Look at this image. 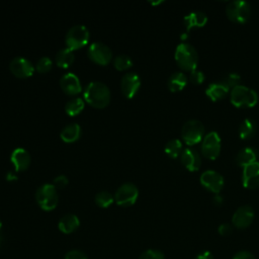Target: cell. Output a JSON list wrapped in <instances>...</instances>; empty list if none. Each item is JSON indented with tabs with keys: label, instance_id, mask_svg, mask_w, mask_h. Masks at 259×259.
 Listing matches in <instances>:
<instances>
[{
	"label": "cell",
	"instance_id": "cell-1",
	"mask_svg": "<svg viewBox=\"0 0 259 259\" xmlns=\"http://www.w3.org/2000/svg\"><path fill=\"white\" fill-rule=\"evenodd\" d=\"M83 95L85 101L95 108H103L107 106L110 101V91L108 87L99 81L90 82L86 86Z\"/></svg>",
	"mask_w": 259,
	"mask_h": 259
},
{
	"label": "cell",
	"instance_id": "cell-2",
	"mask_svg": "<svg viewBox=\"0 0 259 259\" xmlns=\"http://www.w3.org/2000/svg\"><path fill=\"white\" fill-rule=\"evenodd\" d=\"M175 61L178 66L185 71H192L196 69L198 63V54L195 48L186 41L180 42L175 50Z\"/></svg>",
	"mask_w": 259,
	"mask_h": 259
},
{
	"label": "cell",
	"instance_id": "cell-3",
	"mask_svg": "<svg viewBox=\"0 0 259 259\" xmlns=\"http://www.w3.org/2000/svg\"><path fill=\"white\" fill-rule=\"evenodd\" d=\"M258 93L245 85H238L231 90L230 100L231 103L239 108L253 107L258 102Z\"/></svg>",
	"mask_w": 259,
	"mask_h": 259
},
{
	"label": "cell",
	"instance_id": "cell-4",
	"mask_svg": "<svg viewBox=\"0 0 259 259\" xmlns=\"http://www.w3.org/2000/svg\"><path fill=\"white\" fill-rule=\"evenodd\" d=\"M35 199L41 209L46 211L55 209L59 202L57 188L54 186V184H42L35 192Z\"/></svg>",
	"mask_w": 259,
	"mask_h": 259
},
{
	"label": "cell",
	"instance_id": "cell-5",
	"mask_svg": "<svg viewBox=\"0 0 259 259\" xmlns=\"http://www.w3.org/2000/svg\"><path fill=\"white\" fill-rule=\"evenodd\" d=\"M204 134V125L198 119L187 120L181 130V137L183 142L187 146H193L198 144Z\"/></svg>",
	"mask_w": 259,
	"mask_h": 259
},
{
	"label": "cell",
	"instance_id": "cell-6",
	"mask_svg": "<svg viewBox=\"0 0 259 259\" xmlns=\"http://www.w3.org/2000/svg\"><path fill=\"white\" fill-rule=\"evenodd\" d=\"M226 13L233 22L245 23L250 17L251 7L247 1L233 0L227 4Z\"/></svg>",
	"mask_w": 259,
	"mask_h": 259
},
{
	"label": "cell",
	"instance_id": "cell-7",
	"mask_svg": "<svg viewBox=\"0 0 259 259\" xmlns=\"http://www.w3.org/2000/svg\"><path fill=\"white\" fill-rule=\"evenodd\" d=\"M65 40L67 48L71 51L79 50L88 42L89 31L84 25H74L68 30Z\"/></svg>",
	"mask_w": 259,
	"mask_h": 259
},
{
	"label": "cell",
	"instance_id": "cell-8",
	"mask_svg": "<svg viewBox=\"0 0 259 259\" xmlns=\"http://www.w3.org/2000/svg\"><path fill=\"white\" fill-rule=\"evenodd\" d=\"M139 196V190L134 183L126 182L121 184L114 194L115 202L120 206H131L133 205Z\"/></svg>",
	"mask_w": 259,
	"mask_h": 259
},
{
	"label": "cell",
	"instance_id": "cell-9",
	"mask_svg": "<svg viewBox=\"0 0 259 259\" xmlns=\"http://www.w3.org/2000/svg\"><path fill=\"white\" fill-rule=\"evenodd\" d=\"M221 138L217 132L211 131L207 133L203 137L201 144L202 155L210 160L217 159L221 153Z\"/></svg>",
	"mask_w": 259,
	"mask_h": 259
},
{
	"label": "cell",
	"instance_id": "cell-10",
	"mask_svg": "<svg viewBox=\"0 0 259 259\" xmlns=\"http://www.w3.org/2000/svg\"><path fill=\"white\" fill-rule=\"evenodd\" d=\"M87 54L91 61L101 66H106L112 57V53L109 47L102 42H93L89 47Z\"/></svg>",
	"mask_w": 259,
	"mask_h": 259
},
{
	"label": "cell",
	"instance_id": "cell-11",
	"mask_svg": "<svg viewBox=\"0 0 259 259\" xmlns=\"http://www.w3.org/2000/svg\"><path fill=\"white\" fill-rule=\"evenodd\" d=\"M199 181L204 188L208 189L209 191L215 194L220 193V191L223 189V186H224L223 176L219 172L210 169L205 170L204 172L201 173Z\"/></svg>",
	"mask_w": 259,
	"mask_h": 259
},
{
	"label": "cell",
	"instance_id": "cell-12",
	"mask_svg": "<svg viewBox=\"0 0 259 259\" xmlns=\"http://www.w3.org/2000/svg\"><path fill=\"white\" fill-rule=\"evenodd\" d=\"M9 69L11 73L18 78H28L34 72L33 65L22 57L14 58L9 64Z\"/></svg>",
	"mask_w": 259,
	"mask_h": 259
},
{
	"label": "cell",
	"instance_id": "cell-13",
	"mask_svg": "<svg viewBox=\"0 0 259 259\" xmlns=\"http://www.w3.org/2000/svg\"><path fill=\"white\" fill-rule=\"evenodd\" d=\"M242 184L245 188L255 189L259 187V162L256 161L243 168Z\"/></svg>",
	"mask_w": 259,
	"mask_h": 259
},
{
	"label": "cell",
	"instance_id": "cell-14",
	"mask_svg": "<svg viewBox=\"0 0 259 259\" xmlns=\"http://www.w3.org/2000/svg\"><path fill=\"white\" fill-rule=\"evenodd\" d=\"M254 219V210L250 205H242L237 208L232 217L233 225L238 229H245L251 225Z\"/></svg>",
	"mask_w": 259,
	"mask_h": 259
},
{
	"label": "cell",
	"instance_id": "cell-15",
	"mask_svg": "<svg viewBox=\"0 0 259 259\" xmlns=\"http://www.w3.org/2000/svg\"><path fill=\"white\" fill-rule=\"evenodd\" d=\"M140 85V77L135 73H127L121 78L120 89L123 96L126 98H133L137 94Z\"/></svg>",
	"mask_w": 259,
	"mask_h": 259
},
{
	"label": "cell",
	"instance_id": "cell-16",
	"mask_svg": "<svg viewBox=\"0 0 259 259\" xmlns=\"http://www.w3.org/2000/svg\"><path fill=\"white\" fill-rule=\"evenodd\" d=\"M180 158L184 167L189 171H197L201 166L200 155L193 148L183 149Z\"/></svg>",
	"mask_w": 259,
	"mask_h": 259
},
{
	"label": "cell",
	"instance_id": "cell-17",
	"mask_svg": "<svg viewBox=\"0 0 259 259\" xmlns=\"http://www.w3.org/2000/svg\"><path fill=\"white\" fill-rule=\"evenodd\" d=\"M60 86L62 90L68 95L78 94L82 90L79 78L73 73L64 74L60 79Z\"/></svg>",
	"mask_w": 259,
	"mask_h": 259
},
{
	"label": "cell",
	"instance_id": "cell-18",
	"mask_svg": "<svg viewBox=\"0 0 259 259\" xmlns=\"http://www.w3.org/2000/svg\"><path fill=\"white\" fill-rule=\"evenodd\" d=\"M10 160L14 165L16 171H24L28 168L30 164L29 153L22 148L15 149L11 154Z\"/></svg>",
	"mask_w": 259,
	"mask_h": 259
},
{
	"label": "cell",
	"instance_id": "cell-19",
	"mask_svg": "<svg viewBox=\"0 0 259 259\" xmlns=\"http://www.w3.org/2000/svg\"><path fill=\"white\" fill-rule=\"evenodd\" d=\"M183 22L186 30L189 31L192 28H198L205 25L207 22V15L203 11H192L184 16Z\"/></svg>",
	"mask_w": 259,
	"mask_h": 259
},
{
	"label": "cell",
	"instance_id": "cell-20",
	"mask_svg": "<svg viewBox=\"0 0 259 259\" xmlns=\"http://www.w3.org/2000/svg\"><path fill=\"white\" fill-rule=\"evenodd\" d=\"M79 225H80V221L78 217L75 214L69 213L61 218V220L58 223V228L64 234H71L78 229Z\"/></svg>",
	"mask_w": 259,
	"mask_h": 259
},
{
	"label": "cell",
	"instance_id": "cell-21",
	"mask_svg": "<svg viewBox=\"0 0 259 259\" xmlns=\"http://www.w3.org/2000/svg\"><path fill=\"white\" fill-rule=\"evenodd\" d=\"M228 92H229V88L223 82L210 83L205 89L206 96L212 101L221 100L228 94Z\"/></svg>",
	"mask_w": 259,
	"mask_h": 259
},
{
	"label": "cell",
	"instance_id": "cell-22",
	"mask_svg": "<svg viewBox=\"0 0 259 259\" xmlns=\"http://www.w3.org/2000/svg\"><path fill=\"white\" fill-rule=\"evenodd\" d=\"M236 163L241 167H245L257 161V151L252 147H246L241 149L236 156Z\"/></svg>",
	"mask_w": 259,
	"mask_h": 259
},
{
	"label": "cell",
	"instance_id": "cell-23",
	"mask_svg": "<svg viewBox=\"0 0 259 259\" xmlns=\"http://www.w3.org/2000/svg\"><path fill=\"white\" fill-rule=\"evenodd\" d=\"M187 82L188 78L184 73L175 72L169 77L167 85L171 92H178L181 91L187 85Z\"/></svg>",
	"mask_w": 259,
	"mask_h": 259
},
{
	"label": "cell",
	"instance_id": "cell-24",
	"mask_svg": "<svg viewBox=\"0 0 259 259\" xmlns=\"http://www.w3.org/2000/svg\"><path fill=\"white\" fill-rule=\"evenodd\" d=\"M81 135V127L78 123H70L66 125L61 132V139L65 143H74L76 142Z\"/></svg>",
	"mask_w": 259,
	"mask_h": 259
},
{
	"label": "cell",
	"instance_id": "cell-25",
	"mask_svg": "<svg viewBox=\"0 0 259 259\" xmlns=\"http://www.w3.org/2000/svg\"><path fill=\"white\" fill-rule=\"evenodd\" d=\"M74 53L68 48L60 50L56 55V64L58 67L63 69L69 68L74 63Z\"/></svg>",
	"mask_w": 259,
	"mask_h": 259
},
{
	"label": "cell",
	"instance_id": "cell-26",
	"mask_svg": "<svg viewBox=\"0 0 259 259\" xmlns=\"http://www.w3.org/2000/svg\"><path fill=\"white\" fill-rule=\"evenodd\" d=\"M256 132V123L251 118H245L239 126V136L242 140L252 138Z\"/></svg>",
	"mask_w": 259,
	"mask_h": 259
},
{
	"label": "cell",
	"instance_id": "cell-27",
	"mask_svg": "<svg viewBox=\"0 0 259 259\" xmlns=\"http://www.w3.org/2000/svg\"><path fill=\"white\" fill-rule=\"evenodd\" d=\"M164 151L167 154V156H169L170 158H173V159L177 158L178 156L181 155V153L183 151L181 141L178 139H172V140L168 141L165 145Z\"/></svg>",
	"mask_w": 259,
	"mask_h": 259
},
{
	"label": "cell",
	"instance_id": "cell-28",
	"mask_svg": "<svg viewBox=\"0 0 259 259\" xmlns=\"http://www.w3.org/2000/svg\"><path fill=\"white\" fill-rule=\"evenodd\" d=\"M83 108H84V101L82 98H79V97L70 99L65 105L66 113L70 116L78 115L83 110Z\"/></svg>",
	"mask_w": 259,
	"mask_h": 259
},
{
	"label": "cell",
	"instance_id": "cell-29",
	"mask_svg": "<svg viewBox=\"0 0 259 259\" xmlns=\"http://www.w3.org/2000/svg\"><path fill=\"white\" fill-rule=\"evenodd\" d=\"M114 200V196H112V194L109 191L106 190H102L99 191L96 195H95V202L99 207L102 208H106L108 207Z\"/></svg>",
	"mask_w": 259,
	"mask_h": 259
},
{
	"label": "cell",
	"instance_id": "cell-30",
	"mask_svg": "<svg viewBox=\"0 0 259 259\" xmlns=\"http://www.w3.org/2000/svg\"><path fill=\"white\" fill-rule=\"evenodd\" d=\"M113 65H114V68L118 71H124V70H127L132 67L133 65V61L132 59L126 56V55H119L117 57L114 58V61H113Z\"/></svg>",
	"mask_w": 259,
	"mask_h": 259
},
{
	"label": "cell",
	"instance_id": "cell-31",
	"mask_svg": "<svg viewBox=\"0 0 259 259\" xmlns=\"http://www.w3.org/2000/svg\"><path fill=\"white\" fill-rule=\"evenodd\" d=\"M240 80H241V76L236 73V72H231L229 74H227L223 80L221 82H223L229 89H233L234 87L240 85Z\"/></svg>",
	"mask_w": 259,
	"mask_h": 259
},
{
	"label": "cell",
	"instance_id": "cell-32",
	"mask_svg": "<svg viewBox=\"0 0 259 259\" xmlns=\"http://www.w3.org/2000/svg\"><path fill=\"white\" fill-rule=\"evenodd\" d=\"M52 60L48 57L40 58L36 63V71L40 74L48 73L52 69Z\"/></svg>",
	"mask_w": 259,
	"mask_h": 259
},
{
	"label": "cell",
	"instance_id": "cell-33",
	"mask_svg": "<svg viewBox=\"0 0 259 259\" xmlns=\"http://www.w3.org/2000/svg\"><path fill=\"white\" fill-rule=\"evenodd\" d=\"M188 78H189V80L192 84L199 85L204 81L205 76H204V73L202 71H200L198 69H194V70L190 71Z\"/></svg>",
	"mask_w": 259,
	"mask_h": 259
},
{
	"label": "cell",
	"instance_id": "cell-34",
	"mask_svg": "<svg viewBox=\"0 0 259 259\" xmlns=\"http://www.w3.org/2000/svg\"><path fill=\"white\" fill-rule=\"evenodd\" d=\"M140 259H164V255L159 250L150 249L143 252L140 256Z\"/></svg>",
	"mask_w": 259,
	"mask_h": 259
},
{
	"label": "cell",
	"instance_id": "cell-35",
	"mask_svg": "<svg viewBox=\"0 0 259 259\" xmlns=\"http://www.w3.org/2000/svg\"><path fill=\"white\" fill-rule=\"evenodd\" d=\"M65 259H87V256L80 250H71L66 253Z\"/></svg>",
	"mask_w": 259,
	"mask_h": 259
},
{
	"label": "cell",
	"instance_id": "cell-36",
	"mask_svg": "<svg viewBox=\"0 0 259 259\" xmlns=\"http://www.w3.org/2000/svg\"><path fill=\"white\" fill-rule=\"evenodd\" d=\"M68 184V178L65 175H58L54 179V186L57 188H63Z\"/></svg>",
	"mask_w": 259,
	"mask_h": 259
},
{
	"label": "cell",
	"instance_id": "cell-37",
	"mask_svg": "<svg viewBox=\"0 0 259 259\" xmlns=\"http://www.w3.org/2000/svg\"><path fill=\"white\" fill-rule=\"evenodd\" d=\"M232 226L228 223H225V224H222L219 228H218V231L219 233L222 235V236H228L232 233Z\"/></svg>",
	"mask_w": 259,
	"mask_h": 259
},
{
	"label": "cell",
	"instance_id": "cell-38",
	"mask_svg": "<svg viewBox=\"0 0 259 259\" xmlns=\"http://www.w3.org/2000/svg\"><path fill=\"white\" fill-rule=\"evenodd\" d=\"M233 259H255V257L248 251H240L233 257Z\"/></svg>",
	"mask_w": 259,
	"mask_h": 259
},
{
	"label": "cell",
	"instance_id": "cell-39",
	"mask_svg": "<svg viewBox=\"0 0 259 259\" xmlns=\"http://www.w3.org/2000/svg\"><path fill=\"white\" fill-rule=\"evenodd\" d=\"M195 259H213V256H212V254H211L210 252L204 251V252L198 254V255L195 257Z\"/></svg>",
	"mask_w": 259,
	"mask_h": 259
},
{
	"label": "cell",
	"instance_id": "cell-40",
	"mask_svg": "<svg viewBox=\"0 0 259 259\" xmlns=\"http://www.w3.org/2000/svg\"><path fill=\"white\" fill-rule=\"evenodd\" d=\"M212 201H213V203H214L215 205H221V204L223 203V197L218 193V194H215V195L213 196Z\"/></svg>",
	"mask_w": 259,
	"mask_h": 259
},
{
	"label": "cell",
	"instance_id": "cell-41",
	"mask_svg": "<svg viewBox=\"0 0 259 259\" xmlns=\"http://www.w3.org/2000/svg\"><path fill=\"white\" fill-rule=\"evenodd\" d=\"M6 178H7V180H9V181H12V180H16V175H15V173H13L12 171H10V172H8L7 174H6Z\"/></svg>",
	"mask_w": 259,
	"mask_h": 259
},
{
	"label": "cell",
	"instance_id": "cell-42",
	"mask_svg": "<svg viewBox=\"0 0 259 259\" xmlns=\"http://www.w3.org/2000/svg\"><path fill=\"white\" fill-rule=\"evenodd\" d=\"M1 229H2V222L0 221V231H1Z\"/></svg>",
	"mask_w": 259,
	"mask_h": 259
}]
</instances>
